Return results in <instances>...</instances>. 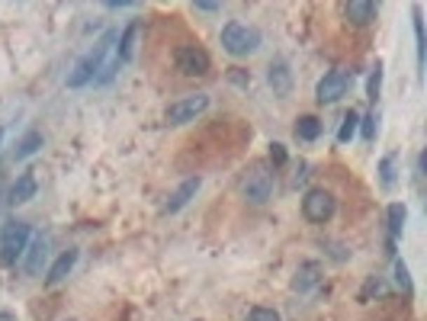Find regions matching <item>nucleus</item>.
Returning <instances> with one entry per match:
<instances>
[{
	"label": "nucleus",
	"mask_w": 427,
	"mask_h": 321,
	"mask_svg": "<svg viewBox=\"0 0 427 321\" xmlns=\"http://www.w3.org/2000/svg\"><path fill=\"white\" fill-rule=\"evenodd\" d=\"M199 186H203V180H199V177H187V180H183V184L177 186L174 193H170V199H168V203H164V215H174V212H180V209L187 206V203H190V199L199 193Z\"/></svg>",
	"instance_id": "9d476101"
},
{
	"label": "nucleus",
	"mask_w": 427,
	"mask_h": 321,
	"mask_svg": "<svg viewBox=\"0 0 427 321\" xmlns=\"http://www.w3.org/2000/svg\"><path fill=\"white\" fill-rule=\"evenodd\" d=\"M405 219H408V209H405V203H392V206L386 209V225H389V238H392V241H395V238L405 231Z\"/></svg>",
	"instance_id": "a211bd4d"
},
{
	"label": "nucleus",
	"mask_w": 427,
	"mask_h": 321,
	"mask_svg": "<svg viewBox=\"0 0 427 321\" xmlns=\"http://www.w3.org/2000/svg\"><path fill=\"white\" fill-rule=\"evenodd\" d=\"M29 238H32V228L20 219H10L4 228H0V260L13 267L16 260H23L26 247H29Z\"/></svg>",
	"instance_id": "f03ea898"
},
{
	"label": "nucleus",
	"mask_w": 427,
	"mask_h": 321,
	"mask_svg": "<svg viewBox=\"0 0 427 321\" xmlns=\"http://www.w3.org/2000/svg\"><path fill=\"white\" fill-rule=\"evenodd\" d=\"M36 177H32V170H26V174L16 177V184L10 186V206H23V203H29V199H36Z\"/></svg>",
	"instance_id": "f8f14e48"
},
{
	"label": "nucleus",
	"mask_w": 427,
	"mask_h": 321,
	"mask_svg": "<svg viewBox=\"0 0 427 321\" xmlns=\"http://www.w3.org/2000/svg\"><path fill=\"white\" fill-rule=\"evenodd\" d=\"M196 10H203V13H215V10H219V4H212V0H199Z\"/></svg>",
	"instance_id": "c85d7f7f"
},
{
	"label": "nucleus",
	"mask_w": 427,
	"mask_h": 321,
	"mask_svg": "<svg viewBox=\"0 0 427 321\" xmlns=\"http://www.w3.org/2000/svg\"><path fill=\"white\" fill-rule=\"evenodd\" d=\"M351 84H353V74H351V71H341V68L328 71V74H325L318 84H315V100H318V103H337L344 93L351 90Z\"/></svg>",
	"instance_id": "6e6552de"
},
{
	"label": "nucleus",
	"mask_w": 427,
	"mask_h": 321,
	"mask_svg": "<svg viewBox=\"0 0 427 321\" xmlns=\"http://www.w3.org/2000/svg\"><path fill=\"white\" fill-rule=\"evenodd\" d=\"M392 273H395V286L405 292H412V273H408V264L405 260H395L392 264Z\"/></svg>",
	"instance_id": "4be33fe9"
},
{
	"label": "nucleus",
	"mask_w": 427,
	"mask_h": 321,
	"mask_svg": "<svg viewBox=\"0 0 427 321\" xmlns=\"http://www.w3.org/2000/svg\"><path fill=\"white\" fill-rule=\"evenodd\" d=\"M74 264H77V251H74V247H68V251H61V254H58V260H55L52 267H48L46 283H48V286H58L61 280H65V276H68L71 270H74Z\"/></svg>",
	"instance_id": "4468645a"
},
{
	"label": "nucleus",
	"mask_w": 427,
	"mask_h": 321,
	"mask_svg": "<svg viewBox=\"0 0 427 321\" xmlns=\"http://www.w3.org/2000/svg\"><path fill=\"white\" fill-rule=\"evenodd\" d=\"M379 90H382V64L376 62L373 74H370V84H366V100H370V103H376V100H379Z\"/></svg>",
	"instance_id": "5701e85b"
},
{
	"label": "nucleus",
	"mask_w": 427,
	"mask_h": 321,
	"mask_svg": "<svg viewBox=\"0 0 427 321\" xmlns=\"http://www.w3.org/2000/svg\"><path fill=\"white\" fill-rule=\"evenodd\" d=\"M42 145H46L42 132H39V129H29L23 138H20V142H16L13 158H16V160H26V158H32V154H39V148H42Z\"/></svg>",
	"instance_id": "dca6fc26"
},
{
	"label": "nucleus",
	"mask_w": 427,
	"mask_h": 321,
	"mask_svg": "<svg viewBox=\"0 0 427 321\" xmlns=\"http://www.w3.org/2000/svg\"><path fill=\"white\" fill-rule=\"evenodd\" d=\"M344 16L353 26H370L379 16V7L370 4V0H351V4H344Z\"/></svg>",
	"instance_id": "9b49d317"
},
{
	"label": "nucleus",
	"mask_w": 427,
	"mask_h": 321,
	"mask_svg": "<svg viewBox=\"0 0 427 321\" xmlns=\"http://www.w3.org/2000/svg\"><path fill=\"white\" fill-rule=\"evenodd\" d=\"M379 292H382V280H379V276H370V280H366V286L360 289V302H370V299L379 296Z\"/></svg>",
	"instance_id": "a878e982"
},
{
	"label": "nucleus",
	"mask_w": 427,
	"mask_h": 321,
	"mask_svg": "<svg viewBox=\"0 0 427 321\" xmlns=\"http://www.w3.org/2000/svg\"><path fill=\"white\" fill-rule=\"evenodd\" d=\"M206 109H209L206 93H190V97H180L177 103H170L164 119H168V125H187V123H196Z\"/></svg>",
	"instance_id": "423d86ee"
},
{
	"label": "nucleus",
	"mask_w": 427,
	"mask_h": 321,
	"mask_svg": "<svg viewBox=\"0 0 427 321\" xmlns=\"http://www.w3.org/2000/svg\"><path fill=\"white\" fill-rule=\"evenodd\" d=\"M135 39H138V23H129L119 32V42H116V58H119V64L132 62V55H135Z\"/></svg>",
	"instance_id": "2eb2a0df"
},
{
	"label": "nucleus",
	"mask_w": 427,
	"mask_h": 321,
	"mask_svg": "<svg viewBox=\"0 0 427 321\" xmlns=\"http://www.w3.org/2000/svg\"><path fill=\"white\" fill-rule=\"evenodd\" d=\"M379 184L382 190H392L395 186V154H386L379 160Z\"/></svg>",
	"instance_id": "412c9836"
},
{
	"label": "nucleus",
	"mask_w": 427,
	"mask_h": 321,
	"mask_svg": "<svg viewBox=\"0 0 427 321\" xmlns=\"http://www.w3.org/2000/svg\"><path fill=\"white\" fill-rule=\"evenodd\" d=\"M23 257H26V260H23L26 273L39 276V273H42V264H46V257H48V238H46V235H32V238H29V247H26Z\"/></svg>",
	"instance_id": "1a4fd4ad"
},
{
	"label": "nucleus",
	"mask_w": 427,
	"mask_h": 321,
	"mask_svg": "<svg viewBox=\"0 0 427 321\" xmlns=\"http://www.w3.org/2000/svg\"><path fill=\"white\" fill-rule=\"evenodd\" d=\"M248 321H283L276 308H267V306H254L248 312Z\"/></svg>",
	"instance_id": "393cba45"
},
{
	"label": "nucleus",
	"mask_w": 427,
	"mask_h": 321,
	"mask_svg": "<svg viewBox=\"0 0 427 321\" xmlns=\"http://www.w3.org/2000/svg\"><path fill=\"white\" fill-rule=\"evenodd\" d=\"M222 48H225L231 58L254 55L260 48V29L251 23H229L222 29Z\"/></svg>",
	"instance_id": "7ed1b4c3"
},
{
	"label": "nucleus",
	"mask_w": 427,
	"mask_h": 321,
	"mask_svg": "<svg viewBox=\"0 0 427 321\" xmlns=\"http://www.w3.org/2000/svg\"><path fill=\"white\" fill-rule=\"evenodd\" d=\"M174 62H177V71L187 77H203L212 68V58H209V52L203 46H180Z\"/></svg>",
	"instance_id": "0eeeda50"
},
{
	"label": "nucleus",
	"mask_w": 427,
	"mask_h": 321,
	"mask_svg": "<svg viewBox=\"0 0 427 321\" xmlns=\"http://www.w3.org/2000/svg\"><path fill=\"white\" fill-rule=\"evenodd\" d=\"M119 42V29H109V32H103V36L93 42L90 48H87L81 58H77V64L71 68V74H68V81L65 84L71 87V90H77V87H87V84H93V77H97V71H100V64H103V58H107L109 52H113V46Z\"/></svg>",
	"instance_id": "f257e3e1"
},
{
	"label": "nucleus",
	"mask_w": 427,
	"mask_h": 321,
	"mask_svg": "<svg viewBox=\"0 0 427 321\" xmlns=\"http://www.w3.org/2000/svg\"><path fill=\"white\" fill-rule=\"evenodd\" d=\"M68 321H71V318H68Z\"/></svg>",
	"instance_id": "7c9ffc66"
},
{
	"label": "nucleus",
	"mask_w": 427,
	"mask_h": 321,
	"mask_svg": "<svg viewBox=\"0 0 427 321\" xmlns=\"http://www.w3.org/2000/svg\"><path fill=\"white\" fill-rule=\"evenodd\" d=\"M321 135V119L318 116H299L296 119V138L299 142H315Z\"/></svg>",
	"instance_id": "6ab92c4d"
},
{
	"label": "nucleus",
	"mask_w": 427,
	"mask_h": 321,
	"mask_svg": "<svg viewBox=\"0 0 427 321\" xmlns=\"http://www.w3.org/2000/svg\"><path fill=\"white\" fill-rule=\"evenodd\" d=\"M357 129H360V116L353 113H344V119H341V129H337V142L341 145H351L353 142V135H357Z\"/></svg>",
	"instance_id": "aec40b11"
},
{
	"label": "nucleus",
	"mask_w": 427,
	"mask_h": 321,
	"mask_svg": "<svg viewBox=\"0 0 427 321\" xmlns=\"http://www.w3.org/2000/svg\"><path fill=\"white\" fill-rule=\"evenodd\" d=\"M0 142H4V129H0Z\"/></svg>",
	"instance_id": "c756f323"
},
{
	"label": "nucleus",
	"mask_w": 427,
	"mask_h": 321,
	"mask_svg": "<svg viewBox=\"0 0 427 321\" xmlns=\"http://www.w3.org/2000/svg\"><path fill=\"white\" fill-rule=\"evenodd\" d=\"M318 280H321V264L318 260H305L302 267L296 270V276H292V289L309 292L312 286H318Z\"/></svg>",
	"instance_id": "ddd939ff"
},
{
	"label": "nucleus",
	"mask_w": 427,
	"mask_h": 321,
	"mask_svg": "<svg viewBox=\"0 0 427 321\" xmlns=\"http://www.w3.org/2000/svg\"><path fill=\"white\" fill-rule=\"evenodd\" d=\"M334 212H337V199H334V193H328L325 186H315V190H309L302 196V215L312 225L331 222Z\"/></svg>",
	"instance_id": "39448f33"
},
{
	"label": "nucleus",
	"mask_w": 427,
	"mask_h": 321,
	"mask_svg": "<svg viewBox=\"0 0 427 321\" xmlns=\"http://www.w3.org/2000/svg\"><path fill=\"white\" fill-rule=\"evenodd\" d=\"M270 87H273L276 97H286V93H290V87H292V74H290V68H286L283 62L270 64Z\"/></svg>",
	"instance_id": "f3484780"
},
{
	"label": "nucleus",
	"mask_w": 427,
	"mask_h": 321,
	"mask_svg": "<svg viewBox=\"0 0 427 321\" xmlns=\"http://www.w3.org/2000/svg\"><path fill=\"white\" fill-rule=\"evenodd\" d=\"M376 123H379V116L376 113H366L363 119H360V135H363V142H373L376 138V129H379Z\"/></svg>",
	"instance_id": "b1692460"
},
{
	"label": "nucleus",
	"mask_w": 427,
	"mask_h": 321,
	"mask_svg": "<svg viewBox=\"0 0 427 321\" xmlns=\"http://www.w3.org/2000/svg\"><path fill=\"white\" fill-rule=\"evenodd\" d=\"M414 42H418V64L424 62V26H421V10H414Z\"/></svg>",
	"instance_id": "bb28decb"
},
{
	"label": "nucleus",
	"mask_w": 427,
	"mask_h": 321,
	"mask_svg": "<svg viewBox=\"0 0 427 321\" xmlns=\"http://www.w3.org/2000/svg\"><path fill=\"white\" fill-rule=\"evenodd\" d=\"M273 170L257 164V168L244 170L241 174V196L251 203V206H264L270 196H273Z\"/></svg>",
	"instance_id": "20e7f679"
},
{
	"label": "nucleus",
	"mask_w": 427,
	"mask_h": 321,
	"mask_svg": "<svg viewBox=\"0 0 427 321\" xmlns=\"http://www.w3.org/2000/svg\"><path fill=\"white\" fill-rule=\"evenodd\" d=\"M270 160H273L276 168H283V164H286V145L273 142V145H270Z\"/></svg>",
	"instance_id": "cd10ccee"
}]
</instances>
